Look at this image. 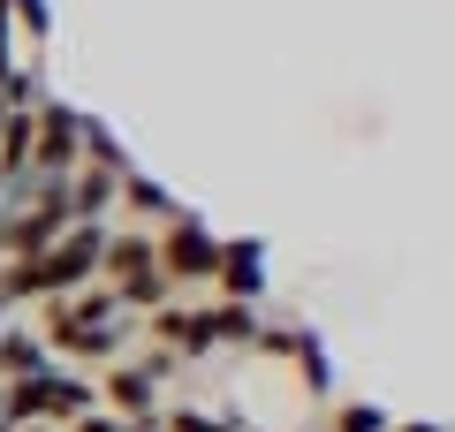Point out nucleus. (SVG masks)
<instances>
[{
  "instance_id": "obj_9",
  "label": "nucleus",
  "mask_w": 455,
  "mask_h": 432,
  "mask_svg": "<svg viewBox=\"0 0 455 432\" xmlns=\"http://www.w3.org/2000/svg\"><path fill=\"white\" fill-rule=\"evenodd\" d=\"M122 205H130L137 220H160V228L182 212V205H175V190H167V182H152L145 167H130V175H122Z\"/></svg>"
},
{
  "instance_id": "obj_11",
  "label": "nucleus",
  "mask_w": 455,
  "mask_h": 432,
  "mask_svg": "<svg viewBox=\"0 0 455 432\" xmlns=\"http://www.w3.org/2000/svg\"><path fill=\"white\" fill-rule=\"evenodd\" d=\"M387 425H395V417L379 410V402H341V410H334V432H387Z\"/></svg>"
},
{
  "instance_id": "obj_12",
  "label": "nucleus",
  "mask_w": 455,
  "mask_h": 432,
  "mask_svg": "<svg viewBox=\"0 0 455 432\" xmlns=\"http://www.w3.org/2000/svg\"><path fill=\"white\" fill-rule=\"evenodd\" d=\"M8 23L31 31V38H46V31H53V8H46V0H8Z\"/></svg>"
},
{
  "instance_id": "obj_13",
  "label": "nucleus",
  "mask_w": 455,
  "mask_h": 432,
  "mask_svg": "<svg viewBox=\"0 0 455 432\" xmlns=\"http://www.w3.org/2000/svg\"><path fill=\"white\" fill-rule=\"evenodd\" d=\"M68 432H137V425H122V417H114V410H84V417H76V425H68Z\"/></svg>"
},
{
  "instance_id": "obj_14",
  "label": "nucleus",
  "mask_w": 455,
  "mask_h": 432,
  "mask_svg": "<svg viewBox=\"0 0 455 432\" xmlns=\"http://www.w3.org/2000/svg\"><path fill=\"white\" fill-rule=\"evenodd\" d=\"M387 432H448L440 417H410V425H387Z\"/></svg>"
},
{
  "instance_id": "obj_3",
  "label": "nucleus",
  "mask_w": 455,
  "mask_h": 432,
  "mask_svg": "<svg viewBox=\"0 0 455 432\" xmlns=\"http://www.w3.org/2000/svg\"><path fill=\"white\" fill-rule=\"evenodd\" d=\"M76 129L84 114L68 107V99H38L31 107V175H76Z\"/></svg>"
},
{
  "instance_id": "obj_5",
  "label": "nucleus",
  "mask_w": 455,
  "mask_h": 432,
  "mask_svg": "<svg viewBox=\"0 0 455 432\" xmlns=\"http://www.w3.org/2000/svg\"><path fill=\"white\" fill-rule=\"evenodd\" d=\"M92 387H99V410H114L122 425L152 432V417H160V380H152V372H137L130 356H122V364H107V380H92Z\"/></svg>"
},
{
  "instance_id": "obj_4",
  "label": "nucleus",
  "mask_w": 455,
  "mask_h": 432,
  "mask_svg": "<svg viewBox=\"0 0 455 432\" xmlns=\"http://www.w3.org/2000/svg\"><path fill=\"white\" fill-rule=\"evenodd\" d=\"M212 288H220V304H259L266 296V236H220Z\"/></svg>"
},
{
  "instance_id": "obj_2",
  "label": "nucleus",
  "mask_w": 455,
  "mask_h": 432,
  "mask_svg": "<svg viewBox=\"0 0 455 432\" xmlns=\"http://www.w3.org/2000/svg\"><path fill=\"white\" fill-rule=\"evenodd\" d=\"M152 258H160L167 288H212V266H220V236H212L197 212H175V220L152 236Z\"/></svg>"
},
{
  "instance_id": "obj_10",
  "label": "nucleus",
  "mask_w": 455,
  "mask_h": 432,
  "mask_svg": "<svg viewBox=\"0 0 455 432\" xmlns=\"http://www.w3.org/2000/svg\"><path fill=\"white\" fill-rule=\"evenodd\" d=\"M289 364L304 372V395H334V356H326V341L311 334V326H296V349H289Z\"/></svg>"
},
{
  "instance_id": "obj_8",
  "label": "nucleus",
  "mask_w": 455,
  "mask_h": 432,
  "mask_svg": "<svg viewBox=\"0 0 455 432\" xmlns=\"http://www.w3.org/2000/svg\"><path fill=\"white\" fill-rule=\"evenodd\" d=\"M205 326H212V349H251L266 311L259 304H205Z\"/></svg>"
},
{
  "instance_id": "obj_7",
  "label": "nucleus",
  "mask_w": 455,
  "mask_h": 432,
  "mask_svg": "<svg viewBox=\"0 0 455 432\" xmlns=\"http://www.w3.org/2000/svg\"><path fill=\"white\" fill-rule=\"evenodd\" d=\"M38 372H53V349L31 334V326H0V387L38 380Z\"/></svg>"
},
{
  "instance_id": "obj_1",
  "label": "nucleus",
  "mask_w": 455,
  "mask_h": 432,
  "mask_svg": "<svg viewBox=\"0 0 455 432\" xmlns=\"http://www.w3.org/2000/svg\"><path fill=\"white\" fill-rule=\"evenodd\" d=\"M99 273H107L114 304L130 311V319H145V311L175 304V288H167L160 258H152V236H137V228H114V236H107V258H99Z\"/></svg>"
},
{
  "instance_id": "obj_6",
  "label": "nucleus",
  "mask_w": 455,
  "mask_h": 432,
  "mask_svg": "<svg viewBox=\"0 0 455 432\" xmlns=\"http://www.w3.org/2000/svg\"><path fill=\"white\" fill-rule=\"evenodd\" d=\"M114 205H122V175H107V167H76L68 175V220L114 228Z\"/></svg>"
}]
</instances>
